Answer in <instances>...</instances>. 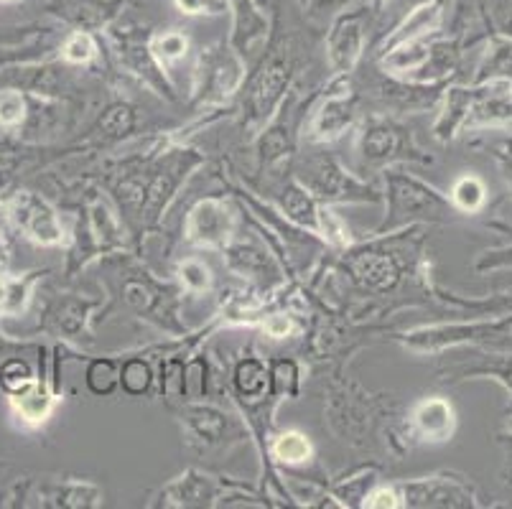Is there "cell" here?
I'll list each match as a JSON object with an SVG mask.
<instances>
[{
	"mask_svg": "<svg viewBox=\"0 0 512 509\" xmlns=\"http://www.w3.org/2000/svg\"><path fill=\"white\" fill-rule=\"evenodd\" d=\"M385 181H388L390 209L385 222L380 224V232L393 230L398 224L413 222V219L444 222L451 214H456V209L441 191L413 179V176L400 174V171H385Z\"/></svg>",
	"mask_w": 512,
	"mask_h": 509,
	"instance_id": "6da1fadb",
	"label": "cell"
},
{
	"mask_svg": "<svg viewBox=\"0 0 512 509\" xmlns=\"http://www.w3.org/2000/svg\"><path fill=\"white\" fill-rule=\"evenodd\" d=\"M301 186H304L311 196L329 199V202H332V199L377 202V194L370 186L360 184L357 179L344 174V168L329 156H316L304 163V168H301Z\"/></svg>",
	"mask_w": 512,
	"mask_h": 509,
	"instance_id": "7a4b0ae2",
	"label": "cell"
},
{
	"mask_svg": "<svg viewBox=\"0 0 512 509\" xmlns=\"http://www.w3.org/2000/svg\"><path fill=\"white\" fill-rule=\"evenodd\" d=\"M8 217L16 222L18 230L29 237L31 242L44 247L62 245L64 230L57 212L31 191H18L13 199H8Z\"/></svg>",
	"mask_w": 512,
	"mask_h": 509,
	"instance_id": "3957f363",
	"label": "cell"
},
{
	"mask_svg": "<svg viewBox=\"0 0 512 509\" xmlns=\"http://www.w3.org/2000/svg\"><path fill=\"white\" fill-rule=\"evenodd\" d=\"M403 507H479L477 492L454 476H428L398 487Z\"/></svg>",
	"mask_w": 512,
	"mask_h": 509,
	"instance_id": "277c9868",
	"label": "cell"
},
{
	"mask_svg": "<svg viewBox=\"0 0 512 509\" xmlns=\"http://www.w3.org/2000/svg\"><path fill=\"white\" fill-rule=\"evenodd\" d=\"M370 8H352L334 16L332 28L327 34V56L329 64L337 74H347L360 62L365 49V18Z\"/></svg>",
	"mask_w": 512,
	"mask_h": 509,
	"instance_id": "5b68a950",
	"label": "cell"
},
{
	"mask_svg": "<svg viewBox=\"0 0 512 509\" xmlns=\"http://www.w3.org/2000/svg\"><path fill=\"white\" fill-rule=\"evenodd\" d=\"M482 128H512V84L495 79V82L472 84L464 130Z\"/></svg>",
	"mask_w": 512,
	"mask_h": 509,
	"instance_id": "8992f818",
	"label": "cell"
},
{
	"mask_svg": "<svg viewBox=\"0 0 512 509\" xmlns=\"http://www.w3.org/2000/svg\"><path fill=\"white\" fill-rule=\"evenodd\" d=\"M288 77H291V62H288L286 56H273V59H268V64L255 77L248 95V107L253 120L263 123V120L271 118L276 105L281 102L283 90H286Z\"/></svg>",
	"mask_w": 512,
	"mask_h": 509,
	"instance_id": "52a82bcc",
	"label": "cell"
},
{
	"mask_svg": "<svg viewBox=\"0 0 512 509\" xmlns=\"http://www.w3.org/2000/svg\"><path fill=\"white\" fill-rule=\"evenodd\" d=\"M232 235V214L220 199L199 202L189 214L186 222V237L194 245L204 247H225Z\"/></svg>",
	"mask_w": 512,
	"mask_h": 509,
	"instance_id": "ba28073f",
	"label": "cell"
},
{
	"mask_svg": "<svg viewBox=\"0 0 512 509\" xmlns=\"http://www.w3.org/2000/svg\"><path fill=\"white\" fill-rule=\"evenodd\" d=\"M352 120H355V92L349 90V82L334 84L327 100L321 102L319 110L314 112L311 133L316 140H334L347 133Z\"/></svg>",
	"mask_w": 512,
	"mask_h": 509,
	"instance_id": "9c48e42d",
	"label": "cell"
},
{
	"mask_svg": "<svg viewBox=\"0 0 512 509\" xmlns=\"http://www.w3.org/2000/svg\"><path fill=\"white\" fill-rule=\"evenodd\" d=\"M406 146H411V138L406 135V130L393 123L375 120V123L365 125V130H362L360 158L365 166H383V163L403 156Z\"/></svg>",
	"mask_w": 512,
	"mask_h": 509,
	"instance_id": "30bf717a",
	"label": "cell"
},
{
	"mask_svg": "<svg viewBox=\"0 0 512 509\" xmlns=\"http://www.w3.org/2000/svg\"><path fill=\"white\" fill-rule=\"evenodd\" d=\"M349 270L367 291L385 293L398 283L400 268L390 252L360 250L349 258Z\"/></svg>",
	"mask_w": 512,
	"mask_h": 509,
	"instance_id": "8fae6325",
	"label": "cell"
},
{
	"mask_svg": "<svg viewBox=\"0 0 512 509\" xmlns=\"http://www.w3.org/2000/svg\"><path fill=\"white\" fill-rule=\"evenodd\" d=\"M413 426L416 433L428 443L451 441L456 431L454 405L444 398H426L413 410Z\"/></svg>",
	"mask_w": 512,
	"mask_h": 509,
	"instance_id": "7c38bea8",
	"label": "cell"
},
{
	"mask_svg": "<svg viewBox=\"0 0 512 509\" xmlns=\"http://www.w3.org/2000/svg\"><path fill=\"white\" fill-rule=\"evenodd\" d=\"M235 13V31H232V46L240 54H248L250 46L258 44L268 31V18L260 11L258 0H227Z\"/></svg>",
	"mask_w": 512,
	"mask_h": 509,
	"instance_id": "4fadbf2b",
	"label": "cell"
},
{
	"mask_svg": "<svg viewBox=\"0 0 512 509\" xmlns=\"http://www.w3.org/2000/svg\"><path fill=\"white\" fill-rule=\"evenodd\" d=\"M495 79L512 84V39L502 34V31H490L487 34V49H484L482 62H479L472 84L495 82Z\"/></svg>",
	"mask_w": 512,
	"mask_h": 509,
	"instance_id": "5bb4252c",
	"label": "cell"
},
{
	"mask_svg": "<svg viewBox=\"0 0 512 509\" xmlns=\"http://www.w3.org/2000/svg\"><path fill=\"white\" fill-rule=\"evenodd\" d=\"M214 494H217V484L209 476L189 471L186 476L176 479L161 497L169 499L166 504H174V507H199V504H209Z\"/></svg>",
	"mask_w": 512,
	"mask_h": 509,
	"instance_id": "9a60e30c",
	"label": "cell"
},
{
	"mask_svg": "<svg viewBox=\"0 0 512 509\" xmlns=\"http://www.w3.org/2000/svg\"><path fill=\"white\" fill-rule=\"evenodd\" d=\"M449 202L456 212L462 214H477L482 212L484 204H487V186L479 176L464 174L454 181L449 194Z\"/></svg>",
	"mask_w": 512,
	"mask_h": 509,
	"instance_id": "2e32d148",
	"label": "cell"
},
{
	"mask_svg": "<svg viewBox=\"0 0 512 509\" xmlns=\"http://www.w3.org/2000/svg\"><path fill=\"white\" fill-rule=\"evenodd\" d=\"M11 403L16 408V413L23 420H29V423H44L49 418L51 408H54V398H51L44 387L36 385V382H31L26 390L11 395Z\"/></svg>",
	"mask_w": 512,
	"mask_h": 509,
	"instance_id": "e0dca14e",
	"label": "cell"
},
{
	"mask_svg": "<svg viewBox=\"0 0 512 509\" xmlns=\"http://www.w3.org/2000/svg\"><path fill=\"white\" fill-rule=\"evenodd\" d=\"M283 209L293 222L304 224L309 230L319 232V207H316L314 196L301 184H288L283 191Z\"/></svg>",
	"mask_w": 512,
	"mask_h": 509,
	"instance_id": "ac0fdd59",
	"label": "cell"
},
{
	"mask_svg": "<svg viewBox=\"0 0 512 509\" xmlns=\"http://www.w3.org/2000/svg\"><path fill=\"white\" fill-rule=\"evenodd\" d=\"M148 49H151L153 59L161 64H171L184 59L186 49H189V39L181 31H161L148 39Z\"/></svg>",
	"mask_w": 512,
	"mask_h": 509,
	"instance_id": "d6986e66",
	"label": "cell"
},
{
	"mask_svg": "<svg viewBox=\"0 0 512 509\" xmlns=\"http://www.w3.org/2000/svg\"><path fill=\"white\" fill-rule=\"evenodd\" d=\"M29 278H11L0 275V316L21 314L29 301Z\"/></svg>",
	"mask_w": 512,
	"mask_h": 509,
	"instance_id": "ffe728a7",
	"label": "cell"
},
{
	"mask_svg": "<svg viewBox=\"0 0 512 509\" xmlns=\"http://www.w3.org/2000/svg\"><path fill=\"white\" fill-rule=\"evenodd\" d=\"M87 387H90L92 395H100L107 398L113 395L115 387H118V362L113 359H92L90 367H87Z\"/></svg>",
	"mask_w": 512,
	"mask_h": 509,
	"instance_id": "44dd1931",
	"label": "cell"
},
{
	"mask_svg": "<svg viewBox=\"0 0 512 509\" xmlns=\"http://www.w3.org/2000/svg\"><path fill=\"white\" fill-rule=\"evenodd\" d=\"M49 499H57V507H97L102 499L100 489L92 487V484H82V482H72L64 484V487L54 489L49 494Z\"/></svg>",
	"mask_w": 512,
	"mask_h": 509,
	"instance_id": "7402d4cb",
	"label": "cell"
},
{
	"mask_svg": "<svg viewBox=\"0 0 512 509\" xmlns=\"http://www.w3.org/2000/svg\"><path fill=\"white\" fill-rule=\"evenodd\" d=\"M265 382H268V372H265V364L260 359H245V362L237 364L235 385L240 395L255 398L265 390Z\"/></svg>",
	"mask_w": 512,
	"mask_h": 509,
	"instance_id": "603a6c76",
	"label": "cell"
},
{
	"mask_svg": "<svg viewBox=\"0 0 512 509\" xmlns=\"http://www.w3.org/2000/svg\"><path fill=\"white\" fill-rule=\"evenodd\" d=\"M97 56V39L85 31V28H77L64 39L62 44V59L69 64H87Z\"/></svg>",
	"mask_w": 512,
	"mask_h": 509,
	"instance_id": "cb8c5ba5",
	"label": "cell"
},
{
	"mask_svg": "<svg viewBox=\"0 0 512 509\" xmlns=\"http://www.w3.org/2000/svg\"><path fill=\"white\" fill-rule=\"evenodd\" d=\"M451 8H454V16H451V36H464L474 28L477 18L487 16L484 11V0H449Z\"/></svg>",
	"mask_w": 512,
	"mask_h": 509,
	"instance_id": "d4e9b609",
	"label": "cell"
},
{
	"mask_svg": "<svg viewBox=\"0 0 512 509\" xmlns=\"http://www.w3.org/2000/svg\"><path fill=\"white\" fill-rule=\"evenodd\" d=\"M273 456L283 464H304L311 459V443L301 433H283L273 443Z\"/></svg>",
	"mask_w": 512,
	"mask_h": 509,
	"instance_id": "484cf974",
	"label": "cell"
},
{
	"mask_svg": "<svg viewBox=\"0 0 512 509\" xmlns=\"http://www.w3.org/2000/svg\"><path fill=\"white\" fill-rule=\"evenodd\" d=\"M151 382H153V372L143 359L133 357L123 364V370H120V385H123V390L128 392V395L138 398V395L148 392Z\"/></svg>",
	"mask_w": 512,
	"mask_h": 509,
	"instance_id": "4316f807",
	"label": "cell"
},
{
	"mask_svg": "<svg viewBox=\"0 0 512 509\" xmlns=\"http://www.w3.org/2000/svg\"><path fill=\"white\" fill-rule=\"evenodd\" d=\"M31 382H34V375H31V367L23 362V359H6L3 367H0V387H3L8 395H16V392L26 390Z\"/></svg>",
	"mask_w": 512,
	"mask_h": 509,
	"instance_id": "83f0119b",
	"label": "cell"
},
{
	"mask_svg": "<svg viewBox=\"0 0 512 509\" xmlns=\"http://www.w3.org/2000/svg\"><path fill=\"white\" fill-rule=\"evenodd\" d=\"M23 120H26V100L21 92H0V130H16Z\"/></svg>",
	"mask_w": 512,
	"mask_h": 509,
	"instance_id": "f1b7e54d",
	"label": "cell"
},
{
	"mask_svg": "<svg viewBox=\"0 0 512 509\" xmlns=\"http://www.w3.org/2000/svg\"><path fill=\"white\" fill-rule=\"evenodd\" d=\"M225 418H227V415L217 413V410H209V408L192 410L194 431H197L202 438H207V441H217V438L222 436V431L227 428Z\"/></svg>",
	"mask_w": 512,
	"mask_h": 509,
	"instance_id": "f546056e",
	"label": "cell"
},
{
	"mask_svg": "<svg viewBox=\"0 0 512 509\" xmlns=\"http://www.w3.org/2000/svg\"><path fill=\"white\" fill-rule=\"evenodd\" d=\"M174 3L186 16H222L230 11L227 0H174Z\"/></svg>",
	"mask_w": 512,
	"mask_h": 509,
	"instance_id": "4dcf8cb0",
	"label": "cell"
},
{
	"mask_svg": "<svg viewBox=\"0 0 512 509\" xmlns=\"http://www.w3.org/2000/svg\"><path fill=\"white\" fill-rule=\"evenodd\" d=\"M181 280H184V286L189 288V291H207L209 283H212V275H209L207 265H202L199 260H186L184 265H181Z\"/></svg>",
	"mask_w": 512,
	"mask_h": 509,
	"instance_id": "1f68e13d",
	"label": "cell"
},
{
	"mask_svg": "<svg viewBox=\"0 0 512 509\" xmlns=\"http://www.w3.org/2000/svg\"><path fill=\"white\" fill-rule=\"evenodd\" d=\"M100 128L105 130L107 135H120L125 130L133 128V112L125 105H115L105 112V118L100 120Z\"/></svg>",
	"mask_w": 512,
	"mask_h": 509,
	"instance_id": "d6a6232c",
	"label": "cell"
},
{
	"mask_svg": "<svg viewBox=\"0 0 512 509\" xmlns=\"http://www.w3.org/2000/svg\"><path fill=\"white\" fill-rule=\"evenodd\" d=\"M352 6V0H309L306 11L311 18H332Z\"/></svg>",
	"mask_w": 512,
	"mask_h": 509,
	"instance_id": "836d02e7",
	"label": "cell"
},
{
	"mask_svg": "<svg viewBox=\"0 0 512 509\" xmlns=\"http://www.w3.org/2000/svg\"><path fill=\"white\" fill-rule=\"evenodd\" d=\"M39 23H26V26H13V28H0V44L16 46L29 41L31 36L39 34Z\"/></svg>",
	"mask_w": 512,
	"mask_h": 509,
	"instance_id": "e575fe53",
	"label": "cell"
},
{
	"mask_svg": "<svg viewBox=\"0 0 512 509\" xmlns=\"http://www.w3.org/2000/svg\"><path fill=\"white\" fill-rule=\"evenodd\" d=\"M365 507H403V502H400V494L395 492V489H377V492H372L370 497L365 499Z\"/></svg>",
	"mask_w": 512,
	"mask_h": 509,
	"instance_id": "d590c367",
	"label": "cell"
},
{
	"mask_svg": "<svg viewBox=\"0 0 512 509\" xmlns=\"http://www.w3.org/2000/svg\"><path fill=\"white\" fill-rule=\"evenodd\" d=\"M495 158H497V161H500L502 174H505L507 184H510V189H512V148H510V146L497 148V151H495Z\"/></svg>",
	"mask_w": 512,
	"mask_h": 509,
	"instance_id": "8d00e7d4",
	"label": "cell"
},
{
	"mask_svg": "<svg viewBox=\"0 0 512 509\" xmlns=\"http://www.w3.org/2000/svg\"><path fill=\"white\" fill-rule=\"evenodd\" d=\"M265 329L271 331V336H276V339H281V336L288 334V329H291V324H288L286 316H273L268 324H265Z\"/></svg>",
	"mask_w": 512,
	"mask_h": 509,
	"instance_id": "74e56055",
	"label": "cell"
},
{
	"mask_svg": "<svg viewBox=\"0 0 512 509\" xmlns=\"http://www.w3.org/2000/svg\"><path fill=\"white\" fill-rule=\"evenodd\" d=\"M421 3H428V0H385L383 11H388V8H398V11L408 13L416 6H421Z\"/></svg>",
	"mask_w": 512,
	"mask_h": 509,
	"instance_id": "f35d334b",
	"label": "cell"
},
{
	"mask_svg": "<svg viewBox=\"0 0 512 509\" xmlns=\"http://www.w3.org/2000/svg\"><path fill=\"white\" fill-rule=\"evenodd\" d=\"M365 6L370 8V13H383L385 0H365Z\"/></svg>",
	"mask_w": 512,
	"mask_h": 509,
	"instance_id": "ab89813d",
	"label": "cell"
},
{
	"mask_svg": "<svg viewBox=\"0 0 512 509\" xmlns=\"http://www.w3.org/2000/svg\"><path fill=\"white\" fill-rule=\"evenodd\" d=\"M500 31H502V34L510 36V39H512V13H510V18H505V21H502Z\"/></svg>",
	"mask_w": 512,
	"mask_h": 509,
	"instance_id": "60d3db41",
	"label": "cell"
},
{
	"mask_svg": "<svg viewBox=\"0 0 512 509\" xmlns=\"http://www.w3.org/2000/svg\"><path fill=\"white\" fill-rule=\"evenodd\" d=\"M0 3H16V0H0Z\"/></svg>",
	"mask_w": 512,
	"mask_h": 509,
	"instance_id": "b9f144b4",
	"label": "cell"
},
{
	"mask_svg": "<svg viewBox=\"0 0 512 509\" xmlns=\"http://www.w3.org/2000/svg\"><path fill=\"white\" fill-rule=\"evenodd\" d=\"M505 146H510V148H512V138H510V140H507V143H505Z\"/></svg>",
	"mask_w": 512,
	"mask_h": 509,
	"instance_id": "7bdbcfd3",
	"label": "cell"
},
{
	"mask_svg": "<svg viewBox=\"0 0 512 509\" xmlns=\"http://www.w3.org/2000/svg\"><path fill=\"white\" fill-rule=\"evenodd\" d=\"M490 3H495V0H490Z\"/></svg>",
	"mask_w": 512,
	"mask_h": 509,
	"instance_id": "ee69618b",
	"label": "cell"
}]
</instances>
